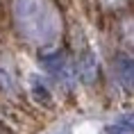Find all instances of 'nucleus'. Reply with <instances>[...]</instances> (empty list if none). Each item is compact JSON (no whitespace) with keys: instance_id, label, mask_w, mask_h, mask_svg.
I'll return each instance as SVG.
<instances>
[{"instance_id":"nucleus-1","label":"nucleus","mask_w":134,"mask_h":134,"mask_svg":"<svg viewBox=\"0 0 134 134\" xmlns=\"http://www.w3.org/2000/svg\"><path fill=\"white\" fill-rule=\"evenodd\" d=\"M80 77H82V82L84 84H93L96 80H98V62H96V57L86 50V52H82V57H80Z\"/></svg>"},{"instance_id":"nucleus-2","label":"nucleus","mask_w":134,"mask_h":134,"mask_svg":"<svg viewBox=\"0 0 134 134\" xmlns=\"http://www.w3.org/2000/svg\"><path fill=\"white\" fill-rule=\"evenodd\" d=\"M116 71H118L120 82L134 91V59L130 55H118L116 57Z\"/></svg>"},{"instance_id":"nucleus-3","label":"nucleus","mask_w":134,"mask_h":134,"mask_svg":"<svg viewBox=\"0 0 134 134\" xmlns=\"http://www.w3.org/2000/svg\"><path fill=\"white\" fill-rule=\"evenodd\" d=\"M109 134H134V114H123L107 127Z\"/></svg>"},{"instance_id":"nucleus-4","label":"nucleus","mask_w":134,"mask_h":134,"mask_svg":"<svg viewBox=\"0 0 134 134\" xmlns=\"http://www.w3.org/2000/svg\"><path fill=\"white\" fill-rule=\"evenodd\" d=\"M41 59V66H46L48 71H59V66H62V50H50V52H43L39 55Z\"/></svg>"},{"instance_id":"nucleus-5","label":"nucleus","mask_w":134,"mask_h":134,"mask_svg":"<svg viewBox=\"0 0 134 134\" xmlns=\"http://www.w3.org/2000/svg\"><path fill=\"white\" fill-rule=\"evenodd\" d=\"M32 93H34V98H36V102H43V105H50V93H48V89L43 84H39L34 80V86H32Z\"/></svg>"}]
</instances>
